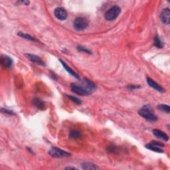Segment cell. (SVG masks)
<instances>
[{
	"label": "cell",
	"mask_w": 170,
	"mask_h": 170,
	"mask_svg": "<svg viewBox=\"0 0 170 170\" xmlns=\"http://www.w3.org/2000/svg\"><path fill=\"white\" fill-rule=\"evenodd\" d=\"M82 168L86 170H96L99 169L97 165L90 162H85L82 164Z\"/></svg>",
	"instance_id": "obj_13"
},
{
	"label": "cell",
	"mask_w": 170,
	"mask_h": 170,
	"mask_svg": "<svg viewBox=\"0 0 170 170\" xmlns=\"http://www.w3.org/2000/svg\"><path fill=\"white\" fill-rule=\"evenodd\" d=\"M138 114L142 118L151 122H155L158 120V118L153 112L152 108L150 105H144L139 110Z\"/></svg>",
	"instance_id": "obj_2"
},
{
	"label": "cell",
	"mask_w": 170,
	"mask_h": 170,
	"mask_svg": "<svg viewBox=\"0 0 170 170\" xmlns=\"http://www.w3.org/2000/svg\"><path fill=\"white\" fill-rule=\"evenodd\" d=\"M146 148H148V150H150L151 151H155V152H158V153H164V151L162 148H160L159 146H157L155 145H153L151 143L148 144L147 145H146Z\"/></svg>",
	"instance_id": "obj_14"
},
{
	"label": "cell",
	"mask_w": 170,
	"mask_h": 170,
	"mask_svg": "<svg viewBox=\"0 0 170 170\" xmlns=\"http://www.w3.org/2000/svg\"><path fill=\"white\" fill-rule=\"evenodd\" d=\"M0 63L4 68L10 69L13 65V60L11 57L7 56V55H1L0 57Z\"/></svg>",
	"instance_id": "obj_7"
},
{
	"label": "cell",
	"mask_w": 170,
	"mask_h": 170,
	"mask_svg": "<svg viewBox=\"0 0 170 170\" xmlns=\"http://www.w3.org/2000/svg\"><path fill=\"white\" fill-rule=\"evenodd\" d=\"M19 3H20L21 4H25V6H28L29 3H30V2L29 1H19Z\"/></svg>",
	"instance_id": "obj_25"
},
{
	"label": "cell",
	"mask_w": 170,
	"mask_h": 170,
	"mask_svg": "<svg viewBox=\"0 0 170 170\" xmlns=\"http://www.w3.org/2000/svg\"><path fill=\"white\" fill-rule=\"evenodd\" d=\"M60 62L61 63L62 65H63L64 68H65V69L66 71H67V72L69 73L70 75H71L73 76V77H74L75 78H76V79H79V75H77V73H76L75 71L72 69V68H71L70 67H69V66L66 65V63H65V62H64L63 61H62V60H60Z\"/></svg>",
	"instance_id": "obj_12"
},
{
	"label": "cell",
	"mask_w": 170,
	"mask_h": 170,
	"mask_svg": "<svg viewBox=\"0 0 170 170\" xmlns=\"http://www.w3.org/2000/svg\"><path fill=\"white\" fill-rule=\"evenodd\" d=\"M66 96H67V97L69 98V99H70L71 100H72L73 102L76 103V104H81V100H80L79 98L75 97V96H71V95H66Z\"/></svg>",
	"instance_id": "obj_20"
},
{
	"label": "cell",
	"mask_w": 170,
	"mask_h": 170,
	"mask_svg": "<svg viewBox=\"0 0 170 170\" xmlns=\"http://www.w3.org/2000/svg\"><path fill=\"white\" fill-rule=\"evenodd\" d=\"M153 145H155L157 146H159L160 148H162V147H164V144H163L162 142H158V141H152L151 142H150Z\"/></svg>",
	"instance_id": "obj_23"
},
{
	"label": "cell",
	"mask_w": 170,
	"mask_h": 170,
	"mask_svg": "<svg viewBox=\"0 0 170 170\" xmlns=\"http://www.w3.org/2000/svg\"><path fill=\"white\" fill-rule=\"evenodd\" d=\"M25 57L28 59V60L30 61L32 63H36L37 65H39L41 66H45V63L43 61L42 59H41L39 57L37 56V55L30 54V53H27L25 54Z\"/></svg>",
	"instance_id": "obj_9"
},
{
	"label": "cell",
	"mask_w": 170,
	"mask_h": 170,
	"mask_svg": "<svg viewBox=\"0 0 170 170\" xmlns=\"http://www.w3.org/2000/svg\"><path fill=\"white\" fill-rule=\"evenodd\" d=\"M18 35L21 37L25 39H28V40L31 41H35V42L38 41V40L35 37H32L30 35H29V34L22 33V32H19V33H18Z\"/></svg>",
	"instance_id": "obj_17"
},
{
	"label": "cell",
	"mask_w": 170,
	"mask_h": 170,
	"mask_svg": "<svg viewBox=\"0 0 170 170\" xmlns=\"http://www.w3.org/2000/svg\"><path fill=\"white\" fill-rule=\"evenodd\" d=\"M55 16L59 20L65 21L67 18V12L63 8H57L54 11Z\"/></svg>",
	"instance_id": "obj_6"
},
{
	"label": "cell",
	"mask_w": 170,
	"mask_h": 170,
	"mask_svg": "<svg viewBox=\"0 0 170 170\" xmlns=\"http://www.w3.org/2000/svg\"><path fill=\"white\" fill-rule=\"evenodd\" d=\"M69 137L71 139H79L81 137V133L77 130H72L69 134Z\"/></svg>",
	"instance_id": "obj_18"
},
{
	"label": "cell",
	"mask_w": 170,
	"mask_h": 170,
	"mask_svg": "<svg viewBox=\"0 0 170 170\" xmlns=\"http://www.w3.org/2000/svg\"><path fill=\"white\" fill-rule=\"evenodd\" d=\"M71 91L77 95L80 96H88L93 94L96 89V85L91 80L85 78L81 84L72 83L70 84Z\"/></svg>",
	"instance_id": "obj_1"
},
{
	"label": "cell",
	"mask_w": 170,
	"mask_h": 170,
	"mask_svg": "<svg viewBox=\"0 0 170 170\" xmlns=\"http://www.w3.org/2000/svg\"><path fill=\"white\" fill-rule=\"evenodd\" d=\"M33 104L37 108H39L40 110H44L45 107V104L43 100H41L39 98H34L33 100Z\"/></svg>",
	"instance_id": "obj_15"
},
{
	"label": "cell",
	"mask_w": 170,
	"mask_h": 170,
	"mask_svg": "<svg viewBox=\"0 0 170 170\" xmlns=\"http://www.w3.org/2000/svg\"><path fill=\"white\" fill-rule=\"evenodd\" d=\"M147 82H148L149 86H151V88L155 89V90L157 91L160 92V93H164L165 92L164 89L160 85L158 84L157 82H155L153 79H151V78H148V79H147Z\"/></svg>",
	"instance_id": "obj_10"
},
{
	"label": "cell",
	"mask_w": 170,
	"mask_h": 170,
	"mask_svg": "<svg viewBox=\"0 0 170 170\" xmlns=\"http://www.w3.org/2000/svg\"><path fill=\"white\" fill-rule=\"evenodd\" d=\"M77 50H79V51L80 52H84V53H88V54H91V51L89 49H86V48L82 47V46H79V47H77Z\"/></svg>",
	"instance_id": "obj_21"
},
{
	"label": "cell",
	"mask_w": 170,
	"mask_h": 170,
	"mask_svg": "<svg viewBox=\"0 0 170 170\" xmlns=\"http://www.w3.org/2000/svg\"><path fill=\"white\" fill-rule=\"evenodd\" d=\"M49 155L51 156L52 158H66L68 157L70 155V153L66 151L61 150L58 148H53L49 151Z\"/></svg>",
	"instance_id": "obj_5"
},
{
	"label": "cell",
	"mask_w": 170,
	"mask_h": 170,
	"mask_svg": "<svg viewBox=\"0 0 170 170\" xmlns=\"http://www.w3.org/2000/svg\"><path fill=\"white\" fill-rule=\"evenodd\" d=\"M1 112L2 113H4L6 114H9V115H15V113L11 110H8V109H5V108H1Z\"/></svg>",
	"instance_id": "obj_22"
},
{
	"label": "cell",
	"mask_w": 170,
	"mask_h": 170,
	"mask_svg": "<svg viewBox=\"0 0 170 170\" xmlns=\"http://www.w3.org/2000/svg\"><path fill=\"white\" fill-rule=\"evenodd\" d=\"M121 13V9L118 6H114L110 8L104 13V18L107 21L115 20Z\"/></svg>",
	"instance_id": "obj_3"
},
{
	"label": "cell",
	"mask_w": 170,
	"mask_h": 170,
	"mask_svg": "<svg viewBox=\"0 0 170 170\" xmlns=\"http://www.w3.org/2000/svg\"><path fill=\"white\" fill-rule=\"evenodd\" d=\"M158 109L161 110V111L166 112V113L169 114L170 112V108L169 105L167 104H160L158 106Z\"/></svg>",
	"instance_id": "obj_19"
},
{
	"label": "cell",
	"mask_w": 170,
	"mask_h": 170,
	"mask_svg": "<svg viewBox=\"0 0 170 170\" xmlns=\"http://www.w3.org/2000/svg\"><path fill=\"white\" fill-rule=\"evenodd\" d=\"M153 134L155 137H157L161 140H164V141H168L169 140L168 135L162 130L158 129H154L153 130Z\"/></svg>",
	"instance_id": "obj_11"
},
{
	"label": "cell",
	"mask_w": 170,
	"mask_h": 170,
	"mask_svg": "<svg viewBox=\"0 0 170 170\" xmlns=\"http://www.w3.org/2000/svg\"><path fill=\"white\" fill-rule=\"evenodd\" d=\"M65 169H77V168H76V167H66Z\"/></svg>",
	"instance_id": "obj_26"
},
{
	"label": "cell",
	"mask_w": 170,
	"mask_h": 170,
	"mask_svg": "<svg viewBox=\"0 0 170 170\" xmlns=\"http://www.w3.org/2000/svg\"><path fill=\"white\" fill-rule=\"evenodd\" d=\"M88 26V21L84 17H77L73 22V27L77 31H82Z\"/></svg>",
	"instance_id": "obj_4"
},
{
	"label": "cell",
	"mask_w": 170,
	"mask_h": 170,
	"mask_svg": "<svg viewBox=\"0 0 170 170\" xmlns=\"http://www.w3.org/2000/svg\"><path fill=\"white\" fill-rule=\"evenodd\" d=\"M153 45H154L155 47L159 48V49H162L164 47V43L162 42V41L161 40V39L158 35H155L154 39H153Z\"/></svg>",
	"instance_id": "obj_16"
},
{
	"label": "cell",
	"mask_w": 170,
	"mask_h": 170,
	"mask_svg": "<svg viewBox=\"0 0 170 170\" xmlns=\"http://www.w3.org/2000/svg\"><path fill=\"white\" fill-rule=\"evenodd\" d=\"M140 86H136V85H129V86H127L128 88H129L130 90H134V89H136V88H140Z\"/></svg>",
	"instance_id": "obj_24"
},
{
	"label": "cell",
	"mask_w": 170,
	"mask_h": 170,
	"mask_svg": "<svg viewBox=\"0 0 170 170\" xmlns=\"http://www.w3.org/2000/svg\"><path fill=\"white\" fill-rule=\"evenodd\" d=\"M160 19L163 23L169 25L170 23V10L168 8L163 10L160 14Z\"/></svg>",
	"instance_id": "obj_8"
}]
</instances>
